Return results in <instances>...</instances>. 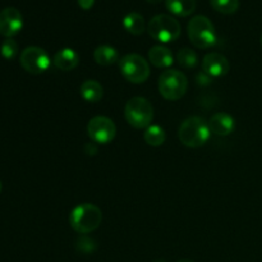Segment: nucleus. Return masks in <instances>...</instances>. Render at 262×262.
Wrapping results in <instances>:
<instances>
[{"instance_id":"7","label":"nucleus","mask_w":262,"mask_h":262,"mask_svg":"<svg viewBox=\"0 0 262 262\" xmlns=\"http://www.w3.org/2000/svg\"><path fill=\"white\" fill-rule=\"evenodd\" d=\"M122 76L130 83L140 84L150 77V66L143 56L138 54H127L119 60Z\"/></svg>"},{"instance_id":"26","label":"nucleus","mask_w":262,"mask_h":262,"mask_svg":"<svg viewBox=\"0 0 262 262\" xmlns=\"http://www.w3.org/2000/svg\"><path fill=\"white\" fill-rule=\"evenodd\" d=\"M178 262H193V261H191V260H181V261H178Z\"/></svg>"},{"instance_id":"17","label":"nucleus","mask_w":262,"mask_h":262,"mask_svg":"<svg viewBox=\"0 0 262 262\" xmlns=\"http://www.w3.org/2000/svg\"><path fill=\"white\" fill-rule=\"evenodd\" d=\"M79 94L87 102H99L104 96V89L95 79H87L81 84Z\"/></svg>"},{"instance_id":"14","label":"nucleus","mask_w":262,"mask_h":262,"mask_svg":"<svg viewBox=\"0 0 262 262\" xmlns=\"http://www.w3.org/2000/svg\"><path fill=\"white\" fill-rule=\"evenodd\" d=\"M148 60L156 68H169L174 63L173 53L163 45L152 46L148 51Z\"/></svg>"},{"instance_id":"8","label":"nucleus","mask_w":262,"mask_h":262,"mask_svg":"<svg viewBox=\"0 0 262 262\" xmlns=\"http://www.w3.org/2000/svg\"><path fill=\"white\" fill-rule=\"evenodd\" d=\"M19 63L27 73L37 76L48 71L50 67V58L42 48L28 46L20 53Z\"/></svg>"},{"instance_id":"22","label":"nucleus","mask_w":262,"mask_h":262,"mask_svg":"<svg viewBox=\"0 0 262 262\" xmlns=\"http://www.w3.org/2000/svg\"><path fill=\"white\" fill-rule=\"evenodd\" d=\"M0 54L7 60H12L18 54V43L13 38H5L0 46Z\"/></svg>"},{"instance_id":"4","label":"nucleus","mask_w":262,"mask_h":262,"mask_svg":"<svg viewBox=\"0 0 262 262\" xmlns=\"http://www.w3.org/2000/svg\"><path fill=\"white\" fill-rule=\"evenodd\" d=\"M191 42L199 49H210L216 43V32L211 20L205 15L192 18L187 27Z\"/></svg>"},{"instance_id":"16","label":"nucleus","mask_w":262,"mask_h":262,"mask_svg":"<svg viewBox=\"0 0 262 262\" xmlns=\"http://www.w3.org/2000/svg\"><path fill=\"white\" fill-rule=\"evenodd\" d=\"M197 0H165V7L177 17H188L196 10Z\"/></svg>"},{"instance_id":"28","label":"nucleus","mask_w":262,"mask_h":262,"mask_svg":"<svg viewBox=\"0 0 262 262\" xmlns=\"http://www.w3.org/2000/svg\"><path fill=\"white\" fill-rule=\"evenodd\" d=\"M155 262H166V261H164V260H156Z\"/></svg>"},{"instance_id":"9","label":"nucleus","mask_w":262,"mask_h":262,"mask_svg":"<svg viewBox=\"0 0 262 262\" xmlns=\"http://www.w3.org/2000/svg\"><path fill=\"white\" fill-rule=\"evenodd\" d=\"M87 135L94 142L106 145L114 140L117 135V127L110 118L97 115L90 119L87 124Z\"/></svg>"},{"instance_id":"3","label":"nucleus","mask_w":262,"mask_h":262,"mask_svg":"<svg viewBox=\"0 0 262 262\" xmlns=\"http://www.w3.org/2000/svg\"><path fill=\"white\" fill-rule=\"evenodd\" d=\"M188 79L186 74L177 69L164 71L159 77V91L165 100L177 101L186 95Z\"/></svg>"},{"instance_id":"25","label":"nucleus","mask_w":262,"mask_h":262,"mask_svg":"<svg viewBox=\"0 0 262 262\" xmlns=\"http://www.w3.org/2000/svg\"><path fill=\"white\" fill-rule=\"evenodd\" d=\"M147 3H150V4H158V3H160L161 0H146Z\"/></svg>"},{"instance_id":"11","label":"nucleus","mask_w":262,"mask_h":262,"mask_svg":"<svg viewBox=\"0 0 262 262\" xmlns=\"http://www.w3.org/2000/svg\"><path fill=\"white\" fill-rule=\"evenodd\" d=\"M202 69L210 77H223L228 74L230 64L224 55L219 53H209L204 56Z\"/></svg>"},{"instance_id":"27","label":"nucleus","mask_w":262,"mask_h":262,"mask_svg":"<svg viewBox=\"0 0 262 262\" xmlns=\"http://www.w3.org/2000/svg\"><path fill=\"white\" fill-rule=\"evenodd\" d=\"M2 188H3V186H2V181H0V193H2Z\"/></svg>"},{"instance_id":"6","label":"nucleus","mask_w":262,"mask_h":262,"mask_svg":"<svg viewBox=\"0 0 262 262\" xmlns=\"http://www.w3.org/2000/svg\"><path fill=\"white\" fill-rule=\"evenodd\" d=\"M124 115L128 124L133 128L142 129L151 125L154 119V107L147 99L141 96L128 100L124 107Z\"/></svg>"},{"instance_id":"19","label":"nucleus","mask_w":262,"mask_h":262,"mask_svg":"<svg viewBox=\"0 0 262 262\" xmlns=\"http://www.w3.org/2000/svg\"><path fill=\"white\" fill-rule=\"evenodd\" d=\"M143 140L147 145L152 146V147H159L166 140L165 130L160 125H150L143 132Z\"/></svg>"},{"instance_id":"12","label":"nucleus","mask_w":262,"mask_h":262,"mask_svg":"<svg viewBox=\"0 0 262 262\" xmlns=\"http://www.w3.org/2000/svg\"><path fill=\"white\" fill-rule=\"evenodd\" d=\"M209 128L216 136H229L235 128V120L228 113H216L210 118Z\"/></svg>"},{"instance_id":"20","label":"nucleus","mask_w":262,"mask_h":262,"mask_svg":"<svg viewBox=\"0 0 262 262\" xmlns=\"http://www.w3.org/2000/svg\"><path fill=\"white\" fill-rule=\"evenodd\" d=\"M177 60H178L179 66H182L186 69L194 68V67L197 66V63H199L197 54L189 48L181 49V50L178 51V54H177Z\"/></svg>"},{"instance_id":"2","label":"nucleus","mask_w":262,"mask_h":262,"mask_svg":"<svg viewBox=\"0 0 262 262\" xmlns=\"http://www.w3.org/2000/svg\"><path fill=\"white\" fill-rule=\"evenodd\" d=\"M209 123L201 117H189L181 124L178 130L179 141L189 148H199L204 146L210 138Z\"/></svg>"},{"instance_id":"13","label":"nucleus","mask_w":262,"mask_h":262,"mask_svg":"<svg viewBox=\"0 0 262 262\" xmlns=\"http://www.w3.org/2000/svg\"><path fill=\"white\" fill-rule=\"evenodd\" d=\"M54 66L58 69L64 72L73 71L79 63V55L76 50L71 48H64L59 50L58 53L54 55Z\"/></svg>"},{"instance_id":"18","label":"nucleus","mask_w":262,"mask_h":262,"mask_svg":"<svg viewBox=\"0 0 262 262\" xmlns=\"http://www.w3.org/2000/svg\"><path fill=\"white\" fill-rule=\"evenodd\" d=\"M123 26H124L125 31L129 32L130 35L140 36L145 32L146 23L142 15L140 13H128L124 18H123Z\"/></svg>"},{"instance_id":"5","label":"nucleus","mask_w":262,"mask_h":262,"mask_svg":"<svg viewBox=\"0 0 262 262\" xmlns=\"http://www.w3.org/2000/svg\"><path fill=\"white\" fill-rule=\"evenodd\" d=\"M147 32L154 40L163 43H169L178 40L182 28L178 20L174 17L168 14H159L148 22Z\"/></svg>"},{"instance_id":"24","label":"nucleus","mask_w":262,"mask_h":262,"mask_svg":"<svg viewBox=\"0 0 262 262\" xmlns=\"http://www.w3.org/2000/svg\"><path fill=\"white\" fill-rule=\"evenodd\" d=\"M77 2H78V5L82 8V9L89 10L94 7L95 0H77Z\"/></svg>"},{"instance_id":"15","label":"nucleus","mask_w":262,"mask_h":262,"mask_svg":"<svg viewBox=\"0 0 262 262\" xmlns=\"http://www.w3.org/2000/svg\"><path fill=\"white\" fill-rule=\"evenodd\" d=\"M94 59L99 66L109 67L119 61V53L113 46L100 45L95 49Z\"/></svg>"},{"instance_id":"23","label":"nucleus","mask_w":262,"mask_h":262,"mask_svg":"<svg viewBox=\"0 0 262 262\" xmlns=\"http://www.w3.org/2000/svg\"><path fill=\"white\" fill-rule=\"evenodd\" d=\"M76 248L78 252L92 253L96 250V242L92 238L86 237V234H84L81 238H78V241L76 243Z\"/></svg>"},{"instance_id":"29","label":"nucleus","mask_w":262,"mask_h":262,"mask_svg":"<svg viewBox=\"0 0 262 262\" xmlns=\"http://www.w3.org/2000/svg\"><path fill=\"white\" fill-rule=\"evenodd\" d=\"M261 45H262V35H261Z\"/></svg>"},{"instance_id":"21","label":"nucleus","mask_w":262,"mask_h":262,"mask_svg":"<svg viewBox=\"0 0 262 262\" xmlns=\"http://www.w3.org/2000/svg\"><path fill=\"white\" fill-rule=\"evenodd\" d=\"M210 4L222 14H234L239 9V0H210Z\"/></svg>"},{"instance_id":"1","label":"nucleus","mask_w":262,"mask_h":262,"mask_svg":"<svg viewBox=\"0 0 262 262\" xmlns=\"http://www.w3.org/2000/svg\"><path fill=\"white\" fill-rule=\"evenodd\" d=\"M102 222V212L96 205L81 204L74 207L69 215V224L78 234H89L100 227Z\"/></svg>"},{"instance_id":"10","label":"nucleus","mask_w":262,"mask_h":262,"mask_svg":"<svg viewBox=\"0 0 262 262\" xmlns=\"http://www.w3.org/2000/svg\"><path fill=\"white\" fill-rule=\"evenodd\" d=\"M23 27L22 13L17 8L8 7L0 12V35L5 38H13Z\"/></svg>"}]
</instances>
